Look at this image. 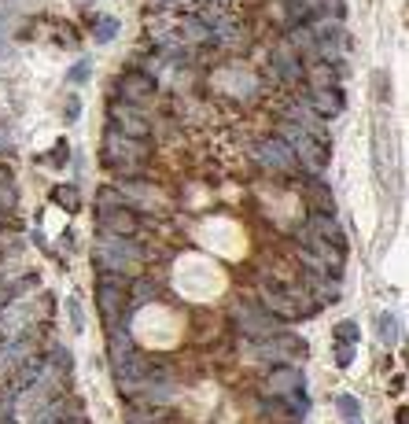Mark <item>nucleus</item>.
Here are the masks:
<instances>
[{"instance_id":"nucleus-15","label":"nucleus","mask_w":409,"mask_h":424,"mask_svg":"<svg viewBox=\"0 0 409 424\" xmlns=\"http://www.w3.org/2000/svg\"><path fill=\"white\" fill-rule=\"evenodd\" d=\"M118 19L114 15H92V41L96 44H111L114 37H118Z\"/></svg>"},{"instance_id":"nucleus-8","label":"nucleus","mask_w":409,"mask_h":424,"mask_svg":"<svg viewBox=\"0 0 409 424\" xmlns=\"http://www.w3.org/2000/svg\"><path fill=\"white\" fill-rule=\"evenodd\" d=\"M310 236H317L321 243H329L332 251H347V236H343V229H339V222L329 214V210H314L310 214Z\"/></svg>"},{"instance_id":"nucleus-18","label":"nucleus","mask_w":409,"mask_h":424,"mask_svg":"<svg viewBox=\"0 0 409 424\" xmlns=\"http://www.w3.org/2000/svg\"><path fill=\"white\" fill-rule=\"evenodd\" d=\"M336 410L347 420H358V417H362V402H358L354 395H336Z\"/></svg>"},{"instance_id":"nucleus-6","label":"nucleus","mask_w":409,"mask_h":424,"mask_svg":"<svg viewBox=\"0 0 409 424\" xmlns=\"http://www.w3.org/2000/svg\"><path fill=\"white\" fill-rule=\"evenodd\" d=\"M96 299H100V314H104V321L111 325H118V310L126 306V291H122V277H114V273H107L104 281H100V288H96Z\"/></svg>"},{"instance_id":"nucleus-19","label":"nucleus","mask_w":409,"mask_h":424,"mask_svg":"<svg viewBox=\"0 0 409 424\" xmlns=\"http://www.w3.org/2000/svg\"><path fill=\"white\" fill-rule=\"evenodd\" d=\"M332 332H336V339H339V344H350V347L358 344V321H339Z\"/></svg>"},{"instance_id":"nucleus-20","label":"nucleus","mask_w":409,"mask_h":424,"mask_svg":"<svg viewBox=\"0 0 409 424\" xmlns=\"http://www.w3.org/2000/svg\"><path fill=\"white\" fill-rule=\"evenodd\" d=\"M52 203L67 207V210H78V207H81V200L74 195V188H56V192H52Z\"/></svg>"},{"instance_id":"nucleus-9","label":"nucleus","mask_w":409,"mask_h":424,"mask_svg":"<svg viewBox=\"0 0 409 424\" xmlns=\"http://www.w3.org/2000/svg\"><path fill=\"white\" fill-rule=\"evenodd\" d=\"M100 222H104L107 236H133V233H137V214H133L129 207H111V203H104V207H100Z\"/></svg>"},{"instance_id":"nucleus-12","label":"nucleus","mask_w":409,"mask_h":424,"mask_svg":"<svg viewBox=\"0 0 409 424\" xmlns=\"http://www.w3.org/2000/svg\"><path fill=\"white\" fill-rule=\"evenodd\" d=\"M310 100H314V111H321L324 119H336L347 111V96H343L339 85H329V89H310Z\"/></svg>"},{"instance_id":"nucleus-4","label":"nucleus","mask_w":409,"mask_h":424,"mask_svg":"<svg viewBox=\"0 0 409 424\" xmlns=\"http://www.w3.org/2000/svg\"><path fill=\"white\" fill-rule=\"evenodd\" d=\"M137 258H140V251L129 248V243H122V236H104L100 248H96V262H100L107 273H114V277L129 273L137 266Z\"/></svg>"},{"instance_id":"nucleus-16","label":"nucleus","mask_w":409,"mask_h":424,"mask_svg":"<svg viewBox=\"0 0 409 424\" xmlns=\"http://www.w3.org/2000/svg\"><path fill=\"white\" fill-rule=\"evenodd\" d=\"M376 332H380V344H384V347H395L398 339H402V325H398V317L387 310V314L376 317Z\"/></svg>"},{"instance_id":"nucleus-11","label":"nucleus","mask_w":409,"mask_h":424,"mask_svg":"<svg viewBox=\"0 0 409 424\" xmlns=\"http://www.w3.org/2000/svg\"><path fill=\"white\" fill-rule=\"evenodd\" d=\"M266 391H269V399H276V395H291V391H303V369H299V365L273 369L269 377H266Z\"/></svg>"},{"instance_id":"nucleus-23","label":"nucleus","mask_w":409,"mask_h":424,"mask_svg":"<svg viewBox=\"0 0 409 424\" xmlns=\"http://www.w3.org/2000/svg\"><path fill=\"white\" fill-rule=\"evenodd\" d=\"M67 314H71L74 332H81V329H85V314H81V303H78V299H67Z\"/></svg>"},{"instance_id":"nucleus-26","label":"nucleus","mask_w":409,"mask_h":424,"mask_svg":"<svg viewBox=\"0 0 409 424\" xmlns=\"http://www.w3.org/2000/svg\"><path fill=\"white\" fill-rule=\"evenodd\" d=\"M347 424H362V420H347Z\"/></svg>"},{"instance_id":"nucleus-24","label":"nucleus","mask_w":409,"mask_h":424,"mask_svg":"<svg viewBox=\"0 0 409 424\" xmlns=\"http://www.w3.org/2000/svg\"><path fill=\"white\" fill-rule=\"evenodd\" d=\"M350 362H354V347H350V344H339V347H336V365L347 369Z\"/></svg>"},{"instance_id":"nucleus-17","label":"nucleus","mask_w":409,"mask_h":424,"mask_svg":"<svg viewBox=\"0 0 409 424\" xmlns=\"http://www.w3.org/2000/svg\"><path fill=\"white\" fill-rule=\"evenodd\" d=\"M329 85H339V71L332 63H321V67L310 74V89H329Z\"/></svg>"},{"instance_id":"nucleus-25","label":"nucleus","mask_w":409,"mask_h":424,"mask_svg":"<svg viewBox=\"0 0 409 424\" xmlns=\"http://www.w3.org/2000/svg\"><path fill=\"white\" fill-rule=\"evenodd\" d=\"M78 115H81V100H78V96H71V100H67V115H63V119L78 122Z\"/></svg>"},{"instance_id":"nucleus-13","label":"nucleus","mask_w":409,"mask_h":424,"mask_svg":"<svg viewBox=\"0 0 409 424\" xmlns=\"http://www.w3.org/2000/svg\"><path fill=\"white\" fill-rule=\"evenodd\" d=\"M111 119H114V122H122V133H126V137H133V140H144V137L152 133L148 119L137 115L133 107H111Z\"/></svg>"},{"instance_id":"nucleus-2","label":"nucleus","mask_w":409,"mask_h":424,"mask_svg":"<svg viewBox=\"0 0 409 424\" xmlns=\"http://www.w3.org/2000/svg\"><path fill=\"white\" fill-rule=\"evenodd\" d=\"M100 159H104V166H111V170L140 166V162L148 159V144H144V140H133V137H126V133H118V129H107L104 148H100Z\"/></svg>"},{"instance_id":"nucleus-5","label":"nucleus","mask_w":409,"mask_h":424,"mask_svg":"<svg viewBox=\"0 0 409 424\" xmlns=\"http://www.w3.org/2000/svg\"><path fill=\"white\" fill-rule=\"evenodd\" d=\"M236 325H240V332L251 336V339H269V336L281 332V321H276L266 306H251V303L236 306Z\"/></svg>"},{"instance_id":"nucleus-14","label":"nucleus","mask_w":409,"mask_h":424,"mask_svg":"<svg viewBox=\"0 0 409 424\" xmlns=\"http://www.w3.org/2000/svg\"><path fill=\"white\" fill-rule=\"evenodd\" d=\"M269 63H273V67L281 71L284 78H303V63H299V56L291 52L288 44H281V48H276V52L269 56Z\"/></svg>"},{"instance_id":"nucleus-10","label":"nucleus","mask_w":409,"mask_h":424,"mask_svg":"<svg viewBox=\"0 0 409 424\" xmlns=\"http://www.w3.org/2000/svg\"><path fill=\"white\" fill-rule=\"evenodd\" d=\"M258 162L269 170H295V155L288 152L284 140H258Z\"/></svg>"},{"instance_id":"nucleus-21","label":"nucleus","mask_w":409,"mask_h":424,"mask_svg":"<svg viewBox=\"0 0 409 424\" xmlns=\"http://www.w3.org/2000/svg\"><path fill=\"white\" fill-rule=\"evenodd\" d=\"M155 291H159V288H155L152 281H137V284H133V303H148V299H155Z\"/></svg>"},{"instance_id":"nucleus-3","label":"nucleus","mask_w":409,"mask_h":424,"mask_svg":"<svg viewBox=\"0 0 409 424\" xmlns=\"http://www.w3.org/2000/svg\"><path fill=\"white\" fill-rule=\"evenodd\" d=\"M262 306L273 317H299V314H314L306 288H281V284H266L262 288Z\"/></svg>"},{"instance_id":"nucleus-22","label":"nucleus","mask_w":409,"mask_h":424,"mask_svg":"<svg viewBox=\"0 0 409 424\" xmlns=\"http://www.w3.org/2000/svg\"><path fill=\"white\" fill-rule=\"evenodd\" d=\"M89 74H92V59H81V63H74V71L67 74L74 85H81V81H89Z\"/></svg>"},{"instance_id":"nucleus-1","label":"nucleus","mask_w":409,"mask_h":424,"mask_svg":"<svg viewBox=\"0 0 409 424\" xmlns=\"http://www.w3.org/2000/svg\"><path fill=\"white\" fill-rule=\"evenodd\" d=\"M281 140L288 144V152L295 155V162H303L306 170H324L329 166V140H321L317 133H310V129H303V126H295V122H288L284 129H281Z\"/></svg>"},{"instance_id":"nucleus-7","label":"nucleus","mask_w":409,"mask_h":424,"mask_svg":"<svg viewBox=\"0 0 409 424\" xmlns=\"http://www.w3.org/2000/svg\"><path fill=\"white\" fill-rule=\"evenodd\" d=\"M118 92H122V100L129 107H144L155 96V78L152 74H140V71H129L118 78Z\"/></svg>"}]
</instances>
